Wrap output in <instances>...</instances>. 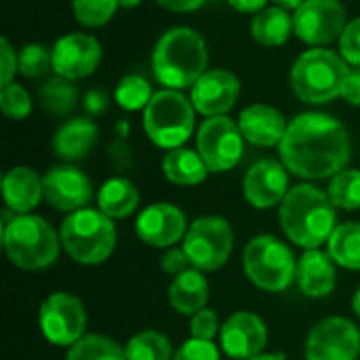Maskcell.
<instances>
[{
    "label": "cell",
    "instance_id": "6da1fadb",
    "mask_svg": "<svg viewBox=\"0 0 360 360\" xmlns=\"http://www.w3.org/2000/svg\"><path fill=\"white\" fill-rule=\"evenodd\" d=\"M281 162L302 179H329L344 171L352 156V141L342 120L325 112H304L289 120L278 146Z\"/></svg>",
    "mask_w": 360,
    "mask_h": 360
},
{
    "label": "cell",
    "instance_id": "7a4b0ae2",
    "mask_svg": "<svg viewBox=\"0 0 360 360\" xmlns=\"http://www.w3.org/2000/svg\"><path fill=\"white\" fill-rule=\"evenodd\" d=\"M278 221L285 236L304 251L327 245L338 228V215L329 194L312 184H300L287 192L278 205Z\"/></svg>",
    "mask_w": 360,
    "mask_h": 360
},
{
    "label": "cell",
    "instance_id": "3957f363",
    "mask_svg": "<svg viewBox=\"0 0 360 360\" xmlns=\"http://www.w3.org/2000/svg\"><path fill=\"white\" fill-rule=\"evenodd\" d=\"M209 51L205 38L188 27L177 25L167 30L152 53V72L154 78L173 91L192 89L194 82L207 72Z\"/></svg>",
    "mask_w": 360,
    "mask_h": 360
},
{
    "label": "cell",
    "instance_id": "277c9868",
    "mask_svg": "<svg viewBox=\"0 0 360 360\" xmlns=\"http://www.w3.org/2000/svg\"><path fill=\"white\" fill-rule=\"evenodd\" d=\"M2 245L11 264L25 272L46 270L63 249L53 226L34 213L13 215L2 228Z\"/></svg>",
    "mask_w": 360,
    "mask_h": 360
},
{
    "label": "cell",
    "instance_id": "5b68a950",
    "mask_svg": "<svg viewBox=\"0 0 360 360\" xmlns=\"http://www.w3.org/2000/svg\"><path fill=\"white\" fill-rule=\"evenodd\" d=\"M350 63L335 51L316 46L304 51L291 68V89L300 101L310 105L329 103L342 97Z\"/></svg>",
    "mask_w": 360,
    "mask_h": 360
},
{
    "label": "cell",
    "instance_id": "8992f818",
    "mask_svg": "<svg viewBox=\"0 0 360 360\" xmlns=\"http://www.w3.org/2000/svg\"><path fill=\"white\" fill-rule=\"evenodd\" d=\"M61 247L68 257L80 266H99L116 249V226L99 209H80L68 213L59 228Z\"/></svg>",
    "mask_w": 360,
    "mask_h": 360
},
{
    "label": "cell",
    "instance_id": "52a82bcc",
    "mask_svg": "<svg viewBox=\"0 0 360 360\" xmlns=\"http://www.w3.org/2000/svg\"><path fill=\"white\" fill-rule=\"evenodd\" d=\"M141 122L148 139L169 152L181 148L192 137L196 127V108L181 91L162 89L152 95Z\"/></svg>",
    "mask_w": 360,
    "mask_h": 360
},
{
    "label": "cell",
    "instance_id": "ba28073f",
    "mask_svg": "<svg viewBox=\"0 0 360 360\" xmlns=\"http://www.w3.org/2000/svg\"><path fill=\"white\" fill-rule=\"evenodd\" d=\"M243 270L257 289L281 293L295 281L297 259L287 243L272 234H259L243 251Z\"/></svg>",
    "mask_w": 360,
    "mask_h": 360
},
{
    "label": "cell",
    "instance_id": "9c48e42d",
    "mask_svg": "<svg viewBox=\"0 0 360 360\" xmlns=\"http://www.w3.org/2000/svg\"><path fill=\"white\" fill-rule=\"evenodd\" d=\"M234 249V232L228 219L219 215H205L190 224L184 251L192 268L200 272H215L224 268Z\"/></svg>",
    "mask_w": 360,
    "mask_h": 360
},
{
    "label": "cell",
    "instance_id": "30bf717a",
    "mask_svg": "<svg viewBox=\"0 0 360 360\" xmlns=\"http://www.w3.org/2000/svg\"><path fill=\"white\" fill-rule=\"evenodd\" d=\"M196 152L205 160L209 173L232 171L245 154V137L228 116H211L196 131Z\"/></svg>",
    "mask_w": 360,
    "mask_h": 360
},
{
    "label": "cell",
    "instance_id": "8fae6325",
    "mask_svg": "<svg viewBox=\"0 0 360 360\" xmlns=\"http://www.w3.org/2000/svg\"><path fill=\"white\" fill-rule=\"evenodd\" d=\"M38 325L49 344L57 348H72L86 335V308L80 297L55 291L42 302L38 310Z\"/></svg>",
    "mask_w": 360,
    "mask_h": 360
},
{
    "label": "cell",
    "instance_id": "7c38bea8",
    "mask_svg": "<svg viewBox=\"0 0 360 360\" xmlns=\"http://www.w3.org/2000/svg\"><path fill=\"white\" fill-rule=\"evenodd\" d=\"M295 36L310 46H327L342 38L348 17L340 0H306L293 13Z\"/></svg>",
    "mask_w": 360,
    "mask_h": 360
},
{
    "label": "cell",
    "instance_id": "4fadbf2b",
    "mask_svg": "<svg viewBox=\"0 0 360 360\" xmlns=\"http://www.w3.org/2000/svg\"><path fill=\"white\" fill-rule=\"evenodd\" d=\"M359 327L346 316H327L316 323L306 340V360H356Z\"/></svg>",
    "mask_w": 360,
    "mask_h": 360
},
{
    "label": "cell",
    "instance_id": "5bb4252c",
    "mask_svg": "<svg viewBox=\"0 0 360 360\" xmlns=\"http://www.w3.org/2000/svg\"><path fill=\"white\" fill-rule=\"evenodd\" d=\"M186 213L171 202H154L146 207L135 219L137 238L154 249H171L186 238L188 232Z\"/></svg>",
    "mask_w": 360,
    "mask_h": 360
},
{
    "label": "cell",
    "instance_id": "9a60e30c",
    "mask_svg": "<svg viewBox=\"0 0 360 360\" xmlns=\"http://www.w3.org/2000/svg\"><path fill=\"white\" fill-rule=\"evenodd\" d=\"M51 51H53V72L72 82L91 76L99 68L103 57L99 40L84 32L61 36Z\"/></svg>",
    "mask_w": 360,
    "mask_h": 360
},
{
    "label": "cell",
    "instance_id": "2e32d148",
    "mask_svg": "<svg viewBox=\"0 0 360 360\" xmlns=\"http://www.w3.org/2000/svg\"><path fill=\"white\" fill-rule=\"evenodd\" d=\"M268 344V327L255 312H234L221 323L219 348L228 359L249 360L264 354Z\"/></svg>",
    "mask_w": 360,
    "mask_h": 360
},
{
    "label": "cell",
    "instance_id": "e0dca14e",
    "mask_svg": "<svg viewBox=\"0 0 360 360\" xmlns=\"http://www.w3.org/2000/svg\"><path fill=\"white\" fill-rule=\"evenodd\" d=\"M42 186L44 200L61 213L80 211L93 198V184L89 175L72 165H57L49 169L42 177Z\"/></svg>",
    "mask_w": 360,
    "mask_h": 360
},
{
    "label": "cell",
    "instance_id": "ac0fdd59",
    "mask_svg": "<svg viewBox=\"0 0 360 360\" xmlns=\"http://www.w3.org/2000/svg\"><path fill=\"white\" fill-rule=\"evenodd\" d=\"M289 190V171L281 160L274 158H262L253 162L243 179L245 200L255 209H272L281 205Z\"/></svg>",
    "mask_w": 360,
    "mask_h": 360
},
{
    "label": "cell",
    "instance_id": "d6986e66",
    "mask_svg": "<svg viewBox=\"0 0 360 360\" xmlns=\"http://www.w3.org/2000/svg\"><path fill=\"white\" fill-rule=\"evenodd\" d=\"M240 95V80L230 70H207L190 89L192 105L198 114L211 116H226L238 101Z\"/></svg>",
    "mask_w": 360,
    "mask_h": 360
},
{
    "label": "cell",
    "instance_id": "ffe728a7",
    "mask_svg": "<svg viewBox=\"0 0 360 360\" xmlns=\"http://www.w3.org/2000/svg\"><path fill=\"white\" fill-rule=\"evenodd\" d=\"M287 127L285 116L268 103H251L238 116V129L245 141L257 148H278Z\"/></svg>",
    "mask_w": 360,
    "mask_h": 360
},
{
    "label": "cell",
    "instance_id": "44dd1931",
    "mask_svg": "<svg viewBox=\"0 0 360 360\" xmlns=\"http://www.w3.org/2000/svg\"><path fill=\"white\" fill-rule=\"evenodd\" d=\"M331 255L323 249H308L297 259V287L310 300L329 297L338 285V270Z\"/></svg>",
    "mask_w": 360,
    "mask_h": 360
},
{
    "label": "cell",
    "instance_id": "7402d4cb",
    "mask_svg": "<svg viewBox=\"0 0 360 360\" xmlns=\"http://www.w3.org/2000/svg\"><path fill=\"white\" fill-rule=\"evenodd\" d=\"M2 198L11 213H32L44 198L42 177L30 167H13L2 177Z\"/></svg>",
    "mask_w": 360,
    "mask_h": 360
},
{
    "label": "cell",
    "instance_id": "603a6c76",
    "mask_svg": "<svg viewBox=\"0 0 360 360\" xmlns=\"http://www.w3.org/2000/svg\"><path fill=\"white\" fill-rule=\"evenodd\" d=\"M99 129L93 118L78 116L63 122L53 137V152L65 162H76L84 158L97 143Z\"/></svg>",
    "mask_w": 360,
    "mask_h": 360
},
{
    "label": "cell",
    "instance_id": "cb8c5ba5",
    "mask_svg": "<svg viewBox=\"0 0 360 360\" xmlns=\"http://www.w3.org/2000/svg\"><path fill=\"white\" fill-rule=\"evenodd\" d=\"M167 295L171 308L181 316H194L196 312L205 310L209 302V283L205 278V272L190 268L173 276Z\"/></svg>",
    "mask_w": 360,
    "mask_h": 360
},
{
    "label": "cell",
    "instance_id": "d4e9b609",
    "mask_svg": "<svg viewBox=\"0 0 360 360\" xmlns=\"http://www.w3.org/2000/svg\"><path fill=\"white\" fill-rule=\"evenodd\" d=\"M160 169H162V175L171 184L186 186V188L202 184L209 175V169H207L205 160L200 158V154L196 150L186 148V146L169 150L162 156Z\"/></svg>",
    "mask_w": 360,
    "mask_h": 360
},
{
    "label": "cell",
    "instance_id": "484cf974",
    "mask_svg": "<svg viewBox=\"0 0 360 360\" xmlns=\"http://www.w3.org/2000/svg\"><path fill=\"white\" fill-rule=\"evenodd\" d=\"M139 207V190L127 177L108 179L97 192V209L110 219H127Z\"/></svg>",
    "mask_w": 360,
    "mask_h": 360
},
{
    "label": "cell",
    "instance_id": "4316f807",
    "mask_svg": "<svg viewBox=\"0 0 360 360\" xmlns=\"http://www.w3.org/2000/svg\"><path fill=\"white\" fill-rule=\"evenodd\" d=\"M295 34L293 15L281 6H266L251 19V36L262 46H283Z\"/></svg>",
    "mask_w": 360,
    "mask_h": 360
},
{
    "label": "cell",
    "instance_id": "83f0119b",
    "mask_svg": "<svg viewBox=\"0 0 360 360\" xmlns=\"http://www.w3.org/2000/svg\"><path fill=\"white\" fill-rule=\"evenodd\" d=\"M327 253L344 270H360V221L340 224L327 240Z\"/></svg>",
    "mask_w": 360,
    "mask_h": 360
},
{
    "label": "cell",
    "instance_id": "f1b7e54d",
    "mask_svg": "<svg viewBox=\"0 0 360 360\" xmlns=\"http://www.w3.org/2000/svg\"><path fill=\"white\" fill-rule=\"evenodd\" d=\"M38 99H40V105H42V110L46 114L59 118V116L70 114L76 108V103H78V89H76V84L72 80L55 76V78L46 80L40 86Z\"/></svg>",
    "mask_w": 360,
    "mask_h": 360
},
{
    "label": "cell",
    "instance_id": "f546056e",
    "mask_svg": "<svg viewBox=\"0 0 360 360\" xmlns=\"http://www.w3.org/2000/svg\"><path fill=\"white\" fill-rule=\"evenodd\" d=\"M127 360H173V344L171 340L156 331L146 329L135 333L124 346Z\"/></svg>",
    "mask_w": 360,
    "mask_h": 360
},
{
    "label": "cell",
    "instance_id": "4dcf8cb0",
    "mask_svg": "<svg viewBox=\"0 0 360 360\" xmlns=\"http://www.w3.org/2000/svg\"><path fill=\"white\" fill-rule=\"evenodd\" d=\"M65 360H127L124 348L108 335L86 333L72 348H68Z\"/></svg>",
    "mask_w": 360,
    "mask_h": 360
},
{
    "label": "cell",
    "instance_id": "1f68e13d",
    "mask_svg": "<svg viewBox=\"0 0 360 360\" xmlns=\"http://www.w3.org/2000/svg\"><path fill=\"white\" fill-rule=\"evenodd\" d=\"M327 194L335 209L359 211L360 209V169H344L331 177Z\"/></svg>",
    "mask_w": 360,
    "mask_h": 360
},
{
    "label": "cell",
    "instance_id": "d6a6232c",
    "mask_svg": "<svg viewBox=\"0 0 360 360\" xmlns=\"http://www.w3.org/2000/svg\"><path fill=\"white\" fill-rule=\"evenodd\" d=\"M154 93L156 91H152V84L143 76L129 74L118 82V86L114 91V101L124 112H139V110L143 112Z\"/></svg>",
    "mask_w": 360,
    "mask_h": 360
},
{
    "label": "cell",
    "instance_id": "836d02e7",
    "mask_svg": "<svg viewBox=\"0 0 360 360\" xmlns=\"http://www.w3.org/2000/svg\"><path fill=\"white\" fill-rule=\"evenodd\" d=\"M53 70V51L44 44L32 42L17 53V72L25 78H40Z\"/></svg>",
    "mask_w": 360,
    "mask_h": 360
},
{
    "label": "cell",
    "instance_id": "e575fe53",
    "mask_svg": "<svg viewBox=\"0 0 360 360\" xmlns=\"http://www.w3.org/2000/svg\"><path fill=\"white\" fill-rule=\"evenodd\" d=\"M118 0H72L74 17L84 27L105 25L118 8Z\"/></svg>",
    "mask_w": 360,
    "mask_h": 360
},
{
    "label": "cell",
    "instance_id": "d590c367",
    "mask_svg": "<svg viewBox=\"0 0 360 360\" xmlns=\"http://www.w3.org/2000/svg\"><path fill=\"white\" fill-rule=\"evenodd\" d=\"M0 110L11 120H23L32 112V97L17 82L4 84L0 89Z\"/></svg>",
    "mask_w": 360,
    "mask_h": 360
},
{
    "label": "cell",
    "instance_id": "8d00e7d4",
    "mask_svg": "<svg viewBox=\"0 0 360 360\" xmlns=\"http://www.w3.org/2000/svg\"><path fill=\"white\" fill-rule=\"evenodd\" d=\"M173 360H221V354L215 342L190 338L175 350Z\"/></svg>",
    "mask_w": 360,
    "mask_h": 360
},
{
    "label": "cell",
    "instance_id": "74e56055",
    "mask_svg": "<svg viewBox=\"0 0 360 360\" xmlns=\"http://www.w3.org/2000/svg\"><path fill=\"white\" fill-rule=\"evenodd\" d=\"M221 325L219 319L215 314V310L205 308L200 312H196L190 321V335L194 340H205V342H215V338L219 335Z\"/></svg>",
    "mask_w": 360,
    "mask_h": 360
},
{
    "label": "cell",
    "instance_id": "f35d334b",
    "mask_svg": "<svg viewBox=\"0 0 360 360\" xmlns=\"http://www.w3.org/2000/svg\"><path fill=\"white\" fill-rule=\"evenodd\" d=\"M340 42V55L354 68H360V17L348 21Z\"/></svg>",
    "mask_w": 360,
    "mask_h": 360
},
{
    "label": "cell",
    "instance_id": "ab89813d",
    "mask_svg": "<svg viewBox=\"0 0 360 360\" xmlns=\"http://www.w3.org/2000/svg\"><path fill=\"white\" fill-rule=\"evenodd\" d=\"M188 266H192V264H190V259H188L184 247H181V249L171 247V249H167L165 255L160 257V268H162V272H165V274H171V276H177V274L190 270Z\"/></svg>",
    "mask_w": 360,
    "mask_h": 360
},
{
    "label": "cell",
    "instance_id": "60d3db41",
    "mask_svg": "<svg viewBox=\"0 0 360 360\" xmlns=\"http://www.w3.org/2000/svg\"><path fill=\"white\" fill-rule=\"evenodd\" d=\"M0 74H2V86L13 82V76L17 74V53L11 46L8 38H0Z\"/></svg>",
    "mask_w": 360,
    "mask_h": 360
},
{
    "label": "cell",
    "instance_id": "b9f144b4",
    "mask_svg": "<svg viewBox=\"0 0 360 360\" xmlns=\"http://www.w3.org/2000/svg\"><path fill=\"white\" fill-rule=\"evenodd\" d=\"M342 97L350 103V105H360V68L350 70L346 84L342 89Z\"/></svg>",
    "mask_w": 360,
    "mask_h": 360
},
{
    "label": "cell",
    "instance_id": "7bdbcfd3",
    "mask_svg": "<svg viewBox=\"0 0 360 360\" xmlns=\"http://www.w3.org/2000/svg\"><path fill=\"white\" fill-rule=\"evenodd\" d=\"M162 8L173 13H192L198 11L207 0H156Z\"/></svg>",
    "mask_w": 360,
    "mask_h": 360
},
{
    "label": "cell",
    "instance_id": "ee69618b",
    "mask_svg": "<svg viewBox=\"0 0 360 360\" xmlns=\"http://www.w3.org/2000/svg\"><path fill=\"white\" fill-rule=\"evenodd\" d=\"M84 108L89 114H101L108 108V95L101 91H89L84 97Z\"/></svg>",
    "mask_w": 360,
    "mask_h": 360
},
{
    "label": "cell",
    "instance_id": "f6af8a7d",
    "mask_svg": "<svg viewBox=\"0 0 360 360\" xmlns=\"http://www.w3.org/2000/svg\"><path fill=\"white\" fill-rule=\"evenodd\" d=\"M228 4L232 8H236L238 13H245V15H257L259 11L266 8L268 0H228Z\"/></svg>",
    "mask_w": 360,
    "mask_h": 360
},
{
    "label": "cell",
    "instance_id": "bcb514c9",
    "mask_svg": "<svg viewBox=\"0 0 360 360\" xmlns=\"http://www.w3.org/2000/svg\"><path fill=\"white\" fill-rule=\"evenodd\" d=\"M272 2H274V6H281V8L289 11V13H291V11L295 13V11H297L306 0H272Z\"/></svg>",
    "mask_w": 360,
    "mask_h": 360
},
{
    "label": "cell",
    "instance_id": "7dc6e473",
    "mask_svg": "<svg viewBox=\"0 0 360 360\" xmlns=\"http://www.w3.org/2000/svg\"><path fill=\"white\" fill-rule=\"evenodd\" d=\"M249 360H287V356L283 352H270V354H259V356H253Z\"/></svg>",
    "mask_w": 360,
    "mask_h": 360
},
{
    "label": "cell",
    "instance_id": "c3c4849f",
    "mask_svg": "<svg viewBox=\"0 0 360 360\" xmlns=\"http://www.w3.org/2000/svg\"><path fill=\"white\" fill-rule=\"evenodd\" d=\"M143 0H118V4L122 6V8H135V6H139Z\"/></svg>",
    "mask_w": 360,
    "mask_h": 360
},
{
    "label": "cell",
    "instance_id": "681fc988",
    "mask_svg": "<svg viewBox=\"0 0 360 360\" xmlns=\"http://www.w3.org/2000/svg\"><path fill=\"white\" fill-rule=\"evenodd\" d=\"M352 310H354V314L360 319V289L354 293V297H352Z\"/></svg>",
    "mask_w": 360,
    "mask_h": 360
}]
</instances>
